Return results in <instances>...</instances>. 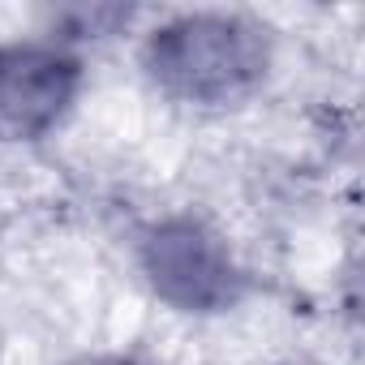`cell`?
<instances>
[{"mask_svg":"<svg viewBox=\"0 0 365 365\" xmlns=\"http://www.w3.org/2000/svg\"><path fill=\"white\" fill-rule=\"evenodd\" d=\"M262 61L267 52L258 31L241 26L237 18H180L150 43L155 78L198 99H224L250 86Z\"/></svg>","mask_w":365,"mask_h":365,"instance_id":"1","label":"cell"},{"mask_svg":"<svg viewBox=\"0 0 365 365\" xmlns=\"http://www.w3.org/2000/svg\"><path fill=\"white\" fill-rule=\"evenodd\" d=\"M78 65L52 48H9L0 52V116L14 129H43L73 95Z\"/></svg>","mask_w":365,"mask_h":365,"instance_id":"2","label":"cell"},{"mask_svg":"<svg viewBox=\"0 0 365 365\" xmlns=\"http://www.w3.org/2000/svg\"><path fill=\"white\" fill-rule=\"evenodd\" d=\"M150 275L155 284L185 301V305H211L224 292V262L215 258V250L194 232V228H163L150 241Z\"/></svg>","mask_w":365,"mask_h":365,"instance_id":"3","label":"cell"},{"mask_svg":"<svg viewBox=\"0 0 365 365\" xmlns=\"http://www.w3.org/2000/svg\"><path fill=\"white\" fill-rule=\"evenodd\" d=\"M86 365H120V361H86Z\"/></svg>","mask_w":365,"mask_h":365,"instance_id":"4","label":"cell"}]
</instances>
